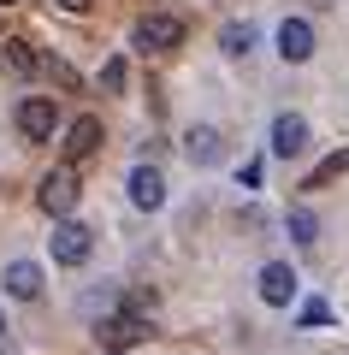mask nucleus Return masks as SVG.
Returning <instances> with one entry per match:
<instances>
[{"mask_svg":"<svg viewBox=\"0 0 349 355\" xmlns=\"http://www.w3.org/2000/svg\"><path fill=\"white\" fill-rule=\"evenodd\" d=\"M178 42H184V18H172V12L137 18V48H142V53H172Z\"/></svg>","mask_w":349,"mask_h":355,"instance_id":"f257e3e1","label":"nucleus"},{"mask_svg":"<svg viewBox=\"0 0 349 355\" xmlns=\"http://www.w3.org/2000/svg\"><path fill=\"white\" fill-rule=\"evenodd\" d=\"M89 249H95V231L89 225H77V219H60L53 225V261L60 266H83Z\"/></svg>","mask_w":349,"mask_h":355,"instance_id":"f03ea898","label":"nucleus"},{"mask_svg":"<svg viewBox=\"0 0 349 355\" xmlns=\"http://www.w3.org/2000/svg\"><path fill=\"white\" fill-rule=\"evenodd\" d=\"M77 190H83V184H77L71 172H48V178H42V190H36V207L53 214V219H65L77 207Z\"/></svg>","mask_w":349,"mask_h":355,"instance_id":"7ed1b4c3","label":"nucleus"},{"mask_svg":"<svg viewBox=\"0 0 349 355\" xmlns=\"http://www.w3.org/2000/svg\"><path fill=\"white\" fill-rule=\"evenodd\" d=\"M18 130H24L30 142H48L53 130H60V113H53L48 95H30V101H18Z\"/></svg>","mask_w":349,"mask_h":355,"instance_id":"20e7f679","label":"nucleus"},{"mask_svg":"<svg viewBox=\"0 0 349 355\" xmlns=\"http://www.w3.org/2000/svg\"><path fill=\"white\" fill-rule=\"evenodd\" d=\"M302 148H308V119L302 113H278L273 119V154L278 160H296Z\"/></svg>","mask_w":349,"mask_h":355,"instance_id":"39448f33","label":"nucleus"},{"mask_svg":"<svg viewBox=\"0 0 349 355\" xmlns=\"http://www.w3.org/2000/svg\"><path fill=\"white\" fill-rule=\"evenodd\" d=\"M125 184H130V202H137L142 214H160V207H166V178L154 172V166H137Z\"/></svg>","mask_w":349,"mask_h":355,"instance_id":"423d86ee","label":"nucleus"},{"mask_svg":"<svg viewBox=\"0 0 349 355\" xmlns=\"http://www.w3.org/2000/svg\"><path fill=\"white\" fill-rule=\"evenodd\" d=\"M278 53H284L290 65L314 60V24L308 18H284V24H278Z\"/></svg>","mask_w":349,"mask_h":355,"instance_id":"0eeeda50","label":"nucleus"},{"mask_svg":"<svg viewBox=\"0 0 349 355\" xmlns=\"http://www.w3.org/2000/svg\"><path fill=\"white\" fill-rule=\"evenodd\" d=\"M290 296H296V272H290V261L261 266V302H266V308H284Z\"/></svg>","mask_w":349,"mask_h":355,"instance_id":"6e6552de","label":"nucleus"},{"mask_svg":"<svg viewBox=\"0 0 349 355\" xmlns=\"http://www.w3.org/2000/svg\"><path fill=\"white\" fill-rule=\"evenodd\" d=\"M148 320H142V314H112L107 320V326H101V338H107L112 343V349H130V343H142V338H148Z\"/></svg>","mask_w":349,"mask_h":355,"instance_id":"1a4fd4ad","label":"nucleus"},{"mask_svg":"<svg viewBox=\"0 0 349 355\" xmlns=\"http://www.w3.org/2000/svg\"><path fill=\"white\" fill-rule=\"evenodd\" d=\"M6 291H12L18 302H36L42 296V266L36 261H12L6 266Z\"/></svg>","mask_w":349,"mask_h":355,"instance_id":"9d476101","label":"nucleus"},{"mask_svg":"<svg viewBox=\"0 0 349 355\" xmlns=\"http://www.w3.org/2000/svg\"><path fill=\"white\" fill-rule=\"evenodd\" d=\"M95 148H101V119H77L65 130V160H89Z\"/></svg>","mask_w":349,"mask_h":355,"instance_id":"9b49d317","label":"nucleus"},{"mask_svg":"<svg viewBox=\"0 0 349 355\" xmlns=\"http://www.w3.org/2000/svg\"><path fill=\"white\" fill-rule=\"evenodd\" d=\"M0 60L12 65L18 77H36V71H42V60L30 53V42H24V36H0Z\"/></svg>","mask_w":349,"mask_h":355,"instance_id":"f8f14e48","label":"nucleus"},{"mask_svg":"<svg viewBox=\"0 0 349 355\" xmlns=\"http://www.w3.org/2000/svg\"><path fill=\"white\" fill-rule=\"evenodd\" d=\"M184 154H189L196 166H213V160H219V130H213V125H196V130L184 137Z\"/></svg>","mask_w":349,"mask_h":355,"instance_id":"ddd939ff","label":"nucleus"},{"mask_svg":"<svg viewBox=\"0 0 349 355\" xmlns=\"http://www.w3.org/2000/svg\"><path fill=\"white\" fill-rule=\"evenodd\" d=\"M343 172H349V148H337V154H325V160L308 172V190H325V184H337Z\"/></svg>","mask_w":349,"mask_h":355,"instance_id":"4468645a","label":"nucleus"},{"mask_svg":"<svg viewBox=\"0 0 349 355\" xmlns=\"http://www.w3.org/2000/svg\"><path fill=\"white\" fill-rule=\"evenodd\" d=\"M219 48L231 53V60H243V53L255 48V30H249V24H225V30H219Z\"/></svg>","mask_w":349,"mask_h":355,"instance_id":"2eb2a0df","label":"nucleus"},{"mask_svg":"<svg viewBox=\"0 0 349 355\" xmlns=\"http://www.w3.org/2000/svg\"><path fill=\"white\" fill-rule=\"evenodd\" d=\"M290 237H296L302 249H314V237H320V219H314L308 207H290Z\"/></svg>","mask_w":349,"mask_h":355,"instance_id":"dca6fc26","label":"nucleus"},{"mask_svg":"<svg viewBox=\"0 0 349 355\" xmlns=\"http://www.w3.org/2000/svg\"><path fill=\"white\" fill-rule=\"evenodd\" d=\"M296 326H302V331H320V326H332V308H325L320 296H314V302H302V314H296Z\"/></svg>","mask_w":349,"mask_h":355,"instance_id":"f3484780","label":"nucleus"},{"mask_svg":"<svg viewBox=\"0 0 349 355\" xmlns=\"http://www.w3.org/2000/svg\"><path fill=\"white\" fill-rule=\"evenodd\" d=\"M125 83H130L125 60H107V65H101V89H107V95H125Z\"/></svg>","mask_w":349,"mask_h":355,"instance_id":"a211bd4d","label":"nucleus"},{"mask_svg":"<svg viewBox=\"0 0 349 355\" xmlns=\"http://www.w3.org/2000/svg\"><path fill=\"white\" fill-rule=\"evenodd\" d=\"M60 12H89V0H53Z\"/></svg>","mask_w":349,"mask_h":355,"instance_id":"6ab92c4d","label":"nucleus"},{"mask_svg":"<svg viewBox=\"0 0 349 355\" xmlns=\"http://www.w3.org/2000/svg\"><path fill=\"white\" fill-rule=\"evenodd\" d=\"M0 6H18V0H0Z\"/></svg>","mask_w":349,"mask_h":355,"instance_id":"aec40b11","label":"nucleus"},{"mask_svg":"<svg viewBox=\"0 0 349 355\" xmlns=\"http://www.w3.org/2000/svg\"><path fill=\"white\" fill-rule=\"evenodd\" d=\"M0 331H6V314H0Z\"/></svg>","mask_w":349,"mask_h":355,"instance_id":"412c9836","label":"nucleus"},{"mask_svg":"<svg viewBox=\"0 0 349 355\" xmlns=\"http://www.w3.org/2000/svg\"><path fill=\"white\" fill-rule=\"evenodd\" d=\"M112 355H119V349H112Z\"/></svg>","mask_w":349,"mask_h":355,"instance_id":"4be33fe9","label":"nucleus"}]
</instances>
